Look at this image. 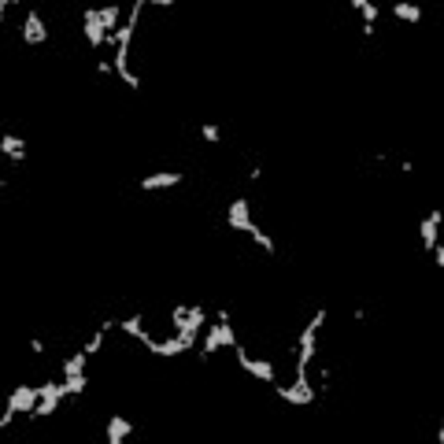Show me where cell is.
Segmentation results:
<instances>
[{"label":"cell","instance_id":"cell-1","mask_svg":"<svg viewBox=\"0 0 444 444\" xmlns=\"http://www.w3.org/2000/svg\"><path fill=\"white\" fill-rule=\"evenodd\" d=\"M37 400H41V393H37L34 385H15V393L8 396V407H4V415H0V429H8V426H12L15 411H23V415H34Z\"/></svg>","mask_w":444,"mask_h":444},{"label":"cell","instance_id":"cell-2","mask_svg":"<svg viewBox=\"0 0 444 444\" xmlns=\"http://www.w3.org/2000/svg\"><path fill=\"white\" fill-rule=\"evenodd\" d=\"M315 389L308 382V371H296V382L292 385H278V400H285V404H296V407H308L315 404Z\"/></svg>","mask_w":444,"mask_h":444},{"label":"cell","instance_id":"cell-3","mask_svg":"<svg viewBox=\"0 0 444 444\" xmlns=\"http://www.w3.org/2000/svg\"><path fill=\"white\" fill-rule=\"evenodd\" d=\"M37 393H41V400H37V407H34V418L52 415V411L60 407V400H67V389H63V382H45V385H37Z\"/></svg>","mask_w":444,"mask_h":444},{"label":"cell","instance_id":"cell-4","mask_svg":"<svg viewBox=\"0 0 444 444\" xmlns=\"http://www.w3.org/2000/svg\"><path fill=\"white\" fill-rule=\"evenodd\" d=\"M219 348H237V337H233V326L222 319H215V326L208 330V341H204V355L219 352Z\"/></svg>","mask_w":444,"mask_h":444},{"label":"cell","instance_id":"cell-5","mask_svg":"<svg viewBox=\"0 0 444 444\" xmlns=\"http://www.w3.org/2000/svg\"><path fill=\"white\" fill-rule=\"evenodd\" d=\"M226 222L233 226V230H241V233H252L256 230V222H252V208H248V200L245 197H237L230 204V211H226Z\"/></svg>","mask_w":444,"mask_h":444},{"label":"cell","instance_id":"cell-6","mask_svg":"<svg viewBox=\"0 0 444 444\" xmlns=\"http://www.w3.org/2000/svg\"><path fill=\"white\" fill-rule=\"evenodd\" d=\"M237 363H241L252 378H259V382H274V366H270L267 359H252V355H248L241 344H237Z\"/></svg>","mask_w":444,"mask_h":444},{"label":"cell","instance_id":"cell-7","mask_svg":"<svg viewBox=\"0 0 444 444\" xmlns=\"http://www.w3.org/2000/svg\"><path fill=\"white\" fill-rule=\"evenodd\" d=\"M82 30H85V41H89L93 48H100V45H104L107 30H104V19H100V8H89V12H85Z\"/></svg>","mask_w":444,"mask_h":444},{"label":"cell","instance_id":"cell-8","mask_svg":"<svg viewBox=\"0 0 444 444\" xmlns=\"http://www.w3.org/2000/svg\"><path fill=\"white\" fill-rule=\"evenodd\" d=\"M23 41L26 45H45L48 41V30H45V19H41V12H30L26 23H23Z\"/></svg>","mask_w":444,"mask_h":444},{"label":"cell","instance_id":"cell-9","mask_svg":"<svg viewBox=\"0 0 444 444\" xmlns=\"http://www.w3.org/2000/svg\"><path fill=\"white\" fill-rule=\"evenodd\" d=\"M145 348H148V352H156V355H163V359H170V355L189 352V348H193V341H189V337H181V333H178L175 341H163V344H159V341H148Z\"/></svg>","mask_w":444,"mask_h":444},{"label":"cell","instance_id":"cell-10","mask_svg":"<svg viewBox=\"0 0 444 444\" xmlns=\"http://www.w3.org/2000/svg\"><path fill=\"white\" fill-rule=\"evenodd\" d=\"M204 322H208V311H204V308H189L186 311V322L178 326V333H181V337H189V341H197V333H200Z\"/></svg>","mask_w":444,"mask_h":444},{"label":"cell","instance_id":"cell-11","mask_svg":"<svg viewBox=\"0 0 444 444\" xmlns=\"http://www.w3.org/2000/svg\"><path fill=\"white\" fill-rule=\"evenodd\" d=\"M0 152H4V156L19 167V163L26 159V141H23V137H15V134H4V137H0Z\"/></svg>","mask_w":444,"mask_h":444},{"label":"cell","instance_id":"cell-12","mask_svg":"<svg viewBox=\"0 0 444 444\" xmlns=\"http://www.w3.org/2000/svg\"><path fill=\"white\" fill-rule=\"evenodd\" d=\"M315 326H304V333H300V359H296V371H308L311 366V355H315Z\"/></svg>","mask_w":444,"mask_h":444},{"label":"cell","instance_id":"cell-13","mask_svg":"<svg viewBox=\"0 0 444 444\" xmlns=\"http://www.w3.org/2000/svg\"><path fill=\"white\" fill-rule=\"evenodd\" d=\"M437 230H441V211H429L426 219H422V248H426V252L437 248Z\"/></svg>","mask_w":444,"mask_h":444},{"label":"cell","instance_id":"cell-14","mask_svg":"<svg viewBox=\"0 0 444 444\" xmlns=\"http://www.w3.org/2000/svg\"><path fill=\"white\" fill-rule=\"evenodd\" d=\"M104 433H107V444H123L130 433H134V426H130L123 415H112V418H107V429H104Z\"/></svg>","mask_w":444,"mask_h":444},{"label":"cell","instance_id":"cell-15","mask_svg":"<svg viewBox=\"0 0 444 444\" xmlns=\"http://www.w3.org/2000/svg\"><path fill=\"white\" fill-rule=\"evenodd\" d=\"M170 186H181V175H152V178H145L141 181V189H170Z\"/></svg>","mask_w":444,"mask_h":444},{"label":"cell","instance_id":"cell-16","mask_svg":"<svg viewBox=\"0 0 444 444\" xmlns=\"http://www.w3.org/2000/svg\"><path fill=\"white\" fill-rule=\"evenodd\" d=\"M393 15L404 19V23H422V8H418V4H400V0H396Z\"/></svg>","mask_w":444,"mask_h":444},{"label":"cell","instance_id":"cell-17","mask_svg":"<svg viewBox=\"0 0 444 444\" xmlns=\"http://www.w3.org/2000/svg\"><path fill=\"white\" fill-rule=\"evenodd\" d=\"M85 359H89V355H85V352H78V355H71V359H63V378L85 374Z\"/></svg>","mask_w":444,"mask_h":444},{"label":"cell","instance_id":"cell-18","mask_svg":"<svg viewBox=\"0 0 444 444\" xmlns=\"http://www.w3.org/2000/svg\"><path fill=\"white\" fill-rule=\"evenodd\" d=\"M123 330L130 333V337H137V341L145 337V322H141V311H134V319H126V322H123Z\"/></svg>","mask_w":444,"mask_h":444},{"label":"cell","instance_id":"cell-19","mask_svg":"<svg viewBox=\"0 0 444 444\" xmlns=\"http://www.w3.org/2000/svg\"><path fill=\"white\" fill-rule=\"evenodd\" d=\"M100 19H104V30H107V34H112V30L118 26V19H123V12H118L115 4H107L104 12H100Z\"/></svg>","mask_w":444,"mask_h":444},{"label":"cell","instance_id":"cell-20","mask_svg":"<svg viewBox=\"0 0 444 444\" xmlns=\"http://www.w3.org/2000/svg\"><path fill=\"white\" fill-rule=\"evenodd\" d=\"M85 374H74V378H67V382H63V389H67V396H82L85 393Z\"/></svg>","mask_w":444,"mask_h":444},{"label":"cell","instance_id":"cell-21","mask_svg":"<svg viewBox=\"0 0 444 444\" xmlns=\"http://www.w3.org/2000/svg\"><path fill=\"white\" fill-rule=\"evenodd\" d=\"M352 8H355V12H363L366 26H374V19H378V8L371 4V0H352Z\"/></svg>","mask_w":444,"mask_h":444},{"label":"cell","instance_id":"cell-22","mask_svg":"<svg viewBox=\"0 0 444 444\" xmlns=\"http://www.w3.org/2000/svg\"><path fill=\"white\" fill-rule=\"evenodd\" d=\"M200 137L211 141V145H219V141H222V130L215 126V123H208V126H200Z\"/></svg>","mask_w":444,"mask_h":444},{"label":"cell","instance_id":"cell-23","mask_svg":"<svg viewBox=\"0 0 444 444\" xmlns=\"http://www.w3.org/2000/svg\"><path fill=\"white\" fill-rule=\"evenodd\" d=\"M252 241H256L259 248H263V252H274V241H270V237H267L263 230H259V226H256V230H252Z\"/></svg>","mask_w":444,"mask_h":444},{"label":"cell","instance_id":"cell-24","mask_svg":"<svg viewBox=\"0 0 444 444\" xmlns=\"http://www.w3.org/2000/svg\"><path fill=\"white\" fill-rule=\"evenodd\" d=\"M141 8H145V0H134V12L126 15V26H137V15H141Z\"/></svg>","mask_w":444,"mask_h":444},{"label":"cell","instance_id":"cell-25","mask_svg":"<svg viewBox=\"0 0 444 444\" xmlns=\"http://www.w3.org/2000/svg\"><path fill=\"white\" fill-rule=\"evenodd\" d=\"M186 311H189V308H175V315H170V319H175V326H181V322H186Z\"/></svg>","mask_w":444,"mask_h":444}]
</instances>
